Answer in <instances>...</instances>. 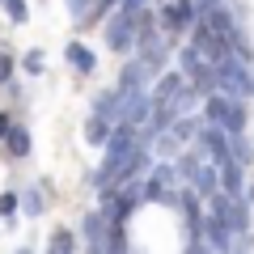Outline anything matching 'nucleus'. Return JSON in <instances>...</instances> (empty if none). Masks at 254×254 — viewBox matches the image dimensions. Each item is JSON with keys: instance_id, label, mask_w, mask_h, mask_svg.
I'll return each mask as SVG.
<instances>
[{"instance_id": "nucleus-16", "label": "nucleus", "mask_w": 254, "mask_h": 254, "mask_svg": "<svg viewBox=\"0 0 254 254\" xmlns=\"http://www.w3.org/2000/svg\"><path fill=\"white\" fill-rule=\"evenodd\" d=\"M13 72H17L13 51H0V85H13Z\"/></svg>"}, {"instance_id": "nucleus-15", "label": "nucleus", "mask_w": 254, "mask_h": 254, "mask_svg": "<svg viewBox=\"0 0 254 254\" xmlns=\"http://www.w3.org/2000/svg\"><path fill=\"white\" fill-rule=\"evenodd\" d=\"M21 68H26L30 76H43V68H47L43 51H38V47H34V51H26V55H21Z\"/></svg>"}, {"instance_id": "nucleus-19", "label": "nucleus", "mask_w": 254, "mask_h": 254, "mask_svg": "<svg viewBox=\"0 0 254 254\" xmlns=\"http://www.w3.org/2000/svg\"><path fill=\"white\" fill-rule=\"evenodd\" d=\"M148 4H153V0H123V9H127V13H144Z\"/></svg>"}, {"instance_id": "nucleus-3", "label": "nucleus", "mask_w": 254, "mask_h": 254, "mask_svg": "<svg viewBox=\"0 0 254 254\" xmlns=\"http://www.w3.org/2000/svg\"><path fill=\"white\" fill-rule=\"evenodd\" d=\"M81 233H85V246L89 250H110V216L102 208H93V212L81 216Z\"/></svg>"}, {"instance_id": "nucleus-13", "label": "nucleus", "mask_w": 254, "mask_h": 254, "mask_svg": "<svg viewBox=\"0 0 254 254\" xmlns=\"http://www.w3.org/2000/svg\"><path fill=\"white\" fill-rule=\"evenodd\" d=\"M4 13H9L13 26H26V21H30V4H26V0H4Z\"/></svg>"}, {"instance_id": "nucleus-8", "label": "nucleus", "mask_w": 254, "mask_h": 254, "mask_svg": "<svg viewBox=\"0 0 254 254\" xmlns=\"http://www.w3.org/2000/svg\"><path fill=\"white\" fill-rule=\"evenodd\" d=\"M4 148H9L13 161H26L30 148H34V140H30V127H26V123H17V127L9 131V140H4Z\"/></svg>"}, {"instance_id": "nucleus-5", "label": "nucleus", "mask_w": 254, "mask_h": 254, "mask_svg": "<svg viewBox=\"0 0 254 254\" xmlns=\"http://www.w3.org/2000/svg\"><path fill=\"white\" fill-rule=\"evenodd\" d=\"M64 60H68V68L81 72V76H93V72H98V55H93V47L81 43V38H72V43L64 47Z\"/></svg>"}, {"instance_id": "nucleus-18", "label": "nucleus", "mask_w": 254, "mask_h": 254, "mask_svg": "<svg viewBox=\"0 0 254 254\" xmlns=\"http://www.w3.org/2000/svg\"><path fill=\"white\" fill-rule=\"evenodd\" d=\"M233 250H254V237H250V229H246V233H237V237H233Z\"/></svg>"}, {"instance_id": "nucleus-17", "label": "nucleus", "mask_w": 254, "mask_h": 254, "mask_svg": "<svg viewBox=\"0 0 254 254\" xmlns=\"http://www.w3.org/2000/svg\"><path fill=\"white\" fill-rule=\"evenodd\" d=\"M13 127H17V123H13V115H9V110H0V140H9Z\"/></svg>"}, {"instance_id": "nucleus-22", "label": "nucleus", "mask_w": 254, "mask_h": 254, "mask_svg": "<svg viewBox=\"0 0 254 254\" xmlns=\"http://www.w3.org/2000/svg\"><path fill=\"white\" fill-rule=\"evenodd\" d=\"M0 4H4V0H0Z\"/></svg>"}, {"instance_id": "nucleus-21", "label": "nucleus", "mask_w": 254, "mask_h": 254, "mask_svg": "<svg viewBox=\"0 0 254 254\" xmlns=\"http://www.w3.org/2000/svg\"><path fill=\"white\" fill-rule=\"evenodd\" d=\"M246 199H250V203H254V182H246Z\"/></svg>"}, {"instance_id": "nucleus-11", "label": "nucleus", "mask_w": 254, "mask_h": 254, "mask_svg": "<svg viewBox=\"0 0 254 254\" xmlns=\"http://www.w3.org/2000/svg\"><path fill=\"white\" fill-rule=\"evenodd\" d=\"M21 212V190H0V216L13 220Z\"/></svg>"}, {"instance_id": "nucleus-1", "label": "nucleus", "mask_w": 254, "mask_h": 254, "mask_svg": "<svg viewBox=\"0 0 254 254\" xmlns=\"http://www.w3.org/2000/svg\"><path fill=\"white\" fill-rule=\"evenodd\" d=\"M106 47L115 55H127L131 47H140V13H127L123 4H119L115 17L106 21Z\"/></svg>"}, {"instance_id": "nucleus-2", "label": "nucleus", "mask_w": 254, "mask_h": 254, "mask_svg": "<svg viewBox=\"0 0 254 254\" xmlns=\"http://www.w3.org/2000/svg\"><path fill=\"white\" fill-rule=\"evenodd\" d=\"M157 17H161V30H165V34H182V30H190L203 13H199L195 0H170V4H161Z\"/></svg>"}, {"instance_id": "nucleus-6", "label": "nucleus", "mask_w": 254, "mask_h": 254, "mask_svg": "<svg viewBox=\"0 0 254 254\" xmlns=\"http://www.w3.org/2000/svg\"><path fill=\"white\" fill-rule=\"evenodd\" d=\"M47 190H51V182H30V187H21V212L26 216H43L47 212Z\"/></svg>"}, {"instance_id": "nucleus-10", "label": "nucleus", "mask_w": 254, "mask_h": 254, "mask_svg": "<svg viewBox=\"0 0 254 254\" xmlns=\"http://www.w3.org/2000/svg\"><path fill=\"white\" fill-rule=\"evenodd\" d=\"M64 4H68V17H72L76 26H89L93 9H98V0H64Z\"/></svg>"}, {"instance_id": "nucleus-14", "label": "nucleus", "mask_w": 254, "mask_h": 254, "mask_svg": "<svg viewBox=\"0 0 254 254\" xmlns=\"http://www.w3.org/2000/svg\"><path fill=\"white\" fill-rule=\"evenodd\" d=\"M131 237H127V220H110V250H127Z\"/></svg>"}, {"instance_id": "nucleus-9", "label": "nucleus", "mask_w": 254, "mask_h": 254, "mask_svg": "<svg viewBox=\"0 0 254 254\" xmlns=\"http://www.w3.org/2000/svg\"><path fill=\"white\" fill-rule=\"evenodd\" d=\"M47 250H55V254H72V250H76V233H72V229H55V233L47 237Z\"/></svg>"}, {"instance_id": "nucleus-20", "label": "nucleus", "mask_w": 254, "mask_h": 254, "mask_svg": "<svg viewBox=\"0 0 254 254\" xmlns=\"http://www.w3.org/2000/svg\"><path fill=\"white\" fill-rule=\"evenodd\" d=\"M115 4H123V0H98V9H93V13H106V9H115Z\"/></svg>"}, {"instance_id": "nucleus-7", "label": "nucleus", "mask_w": 254, "mask_h": 254, "mask_svg": "<svg viewBox=\"0 0 254 254\" xmlns=\"http://www.w3.org/2000/svg\"><path fill=\"white\" fill-rule=\"evenodd\" d=\"M110 131H115V119H106V115H98V110H93V115L85 119V144H98V148H106V140H110Z\"/></svg>"}, {"instance_id": "nucleus-12", "label": "nucleus", "mask_w": 254, "mask_h": 254, "mask_svg": "<svg viewBox=\"0 0 254 254\" xmlns=\"http://www.w3.org/2000/svg\"><path fill=\"white\" fill-rule=\"evenodd\" d=\"M233 161H242V165H254V148L246 144V131H233Z\"/></svg>"}, {"instance_id": "nucleus-4", "label": "nucleus", "mask_w": 254, "mask_h": 254, "mask_svg": "<svg viewBox=\"0 0 254 254\" xmlns=\"http://www.w3.org/2000/svg\"><path fill=\"white\" fill-rule=\"evenodd\" d=\"M203 237H208V250H233V225L225 220V212H216V208H208V225H203Z\"/></svg>"}]
</instances>
